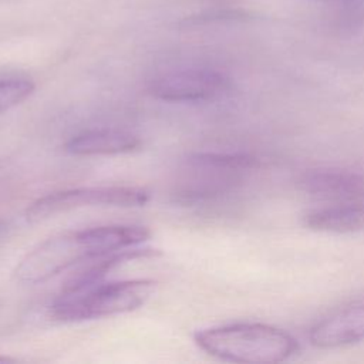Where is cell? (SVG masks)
<instances>
[{"label":"cell","mask_w":364,"mask_h":364,"mask_svg":"<svg viewBox=\"0 0 364 364\" xmlns=\"http://www.w3.org/2000/svg\"><path fill=\"white\" fill-rule=\"evenodd\" d=\"M141 141L136 135L112 128L88 129L70 138L64 144V151L77 156L118 155L138 149Z\"/></svg>","instance_id":"10"},{"label":"cell","mask_w":364,"mask_h":364,"mask_svg":"<svg viewBox=\"0 0 364 364\" xmlns=\"http://www.w3.org/2000/svg\"><path fill=\"white\" fill-rule=\"evenodd\" d=\"M229 80L215 70L186 68L162 74L151 81L149 92L168 102H205L222 97Z\"/></svg>","instance_id":"6"},{"label":"cell","mask_w":364,"mask_h":364,"mask_svg":"<svg viewBox=\"0 0 364 364\" xmlns=\"http://www.w3.org/2000/svg\"><path fill=\"white\" fill-rule=\"evenodd\" d=\"M259 166V159L249 154L202 152L191 155L181 168L176 198L192 203L230 193L243 185Z\"/></svg>","instance_id":"3"},{"label":"cell","mask_w":364,"mask_h":364,"mask_svg":"<svg viewBox=\"0 0 364 364\" xmlns=\"http://www.w3.org/2000/svg\"><path fill=\"white\" fill-rule=\"evenodd\" d=\"M297 186L306 195L326 202L364 198V173L341 168H318L303 172Z\"/></svg>","instance_id":"7"},{"label":"cell","mask_w":364,"mask_h":364,"mask_svg":"<svg viewBox=\"0 0 364 364\" xmlns=\"http://www.w3.org/2000/svg\"><path fill=\"white\" fill-rule=\"evenodd\" d=\"M196 346L206 354L230 363L276 364L299 350L297 340L266 323H232L198 331Z\"/></svg>","instance_id":"1"},{"label":"cell","mask_w":364,"mask_h":364,"mask_svg":"<svg viewBox=\"0 0 364 364\" xmlns=\"http://www.w3.org/2000/svg\"><path fill=\"white\" fill-rule=\"evenodd\" d=\"M94 255L82 229L54 235L27 253L14 270L21 283H41Z\"/></svg>","instance_id":"4"},{"label":"cell","mask_w":364,"mask_h":364,"mask_svg":"<svg viewBox=\"0 0 364 364\" xmlns=\"http://www.w3.org/2000/svg\"><path fill=\"white\" fill-rule=\"evenodd\" d=\"M34 82L23 77H0V114L23 102L34 91Z\"/></svg>","instance_id":"11"},{"label":"cell","mask_w":364,"mask_h":364,"mask_svg":"<svg viewBox=\"0 0 364 364\" xmlns=\"http://www.w3.org/2000/svg\"><path fill=\"white\" fill-rule=\"evenodd\" d=\"M4 229H6V226H4V223L0 220V237H1V235H3V232H4Z\"/></svg>","instance_id":"12"},{"label":"cell","mask_w":364,"mask_h":364,"mask_svg":"<svg viewBox=\"0 0 364 364\" xmlns=\"http://www.w3.org/2000/svg\"><path fill=\"white\" fill-rule=\"evenodd\" d=\"M149 193L136 186H88L57 191L36 199L26 210L28 220H43L84 206H142Z\"/></svg>","instance_id":"5"},{"label":"cell","mask_w":364,"mask_h":364,"mask_svg":"<svg viewBox=\"0 0 364 364\" xmlns=\"http://www.w3.org/2000/svg\"><path fill=\"white\" fill-rule=\"evenodd\" d=\"M155 282L148 279L95 282L74 290L61 291L50 313L60 321H84L129 313L146 303Z\"/></svg>","instance_id":"2"},{"label":"cell","mask_w":364,"mask_h":364,"mask_svg":"<svg viewBox=\"0 0 364 364\" xmlns=\"http://www.w3.org/2000/svg\"><path fill=\"white\" fill-rule=\"evenodd\" d=\"M7 358H3V357H0V361H6Z\"/></svg>","instance_id":"13"},{"label":"cell","mask_w":364,"mask_h":364,"mask_svg":"<svg viewBox=\"0 0 364 364\" xmlns=\"http://www.w3.org/2000/svg\"><path fill=\"white\" fill-rule=\"evenodd\" d=\"M364 340V303L344 307L316 323L310 341L317 348H338Z\"/></svg>","instance_id":"8"},{"label":"cell","mask_w":364,"mask_h":364,"mask_svg":"<svg viewBox=\"0 0 364 364\" xmlns=\"http://www.w3.org/2000/svg\"><path fill=\"white\" fill-rule=\"evenodd\" d=\"M303 226L323 233H354L364 230V198L327 202L303 215Z\"/></svg>","instance_id":"9"}]
</instances>
